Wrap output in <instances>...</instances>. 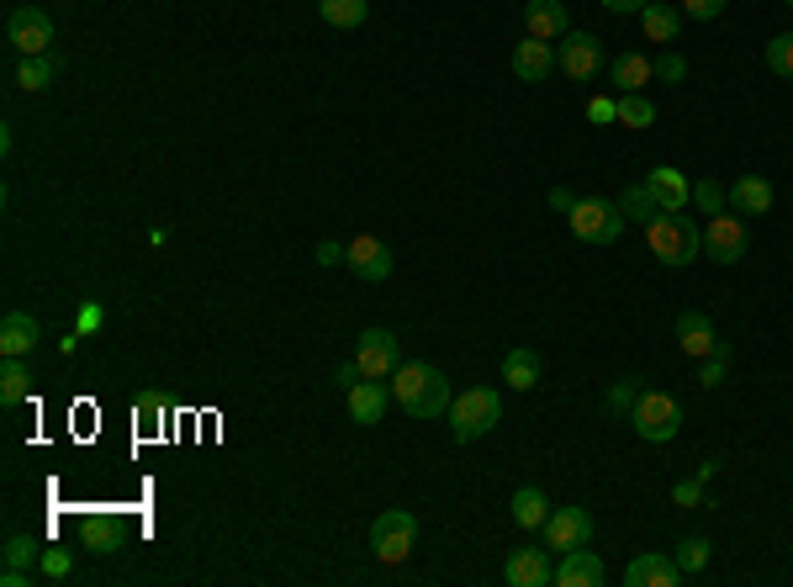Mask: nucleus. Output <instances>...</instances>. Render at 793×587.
I'll use <instances>...</instances> for the list:
<instances>
[{"label":"nucleus","instance_id":"4c0bfd02","mask_svg":"<svg viewBox=\"0 0 793 587\" xmlns=\"http://www.w3.org/2000/svg\"><path fill=\"white\" fill-rule=\"evenodd\" d=\"M38 572H43L49 583H64V577L74 572V556H70V551H43V562H38Z\"/></svg>","mask_w":793,"mask_h":587},{"label":"nucleus","instance_id":"20e7f679","mask_svg":"<svg viewBox=\"0 0 793 587\" xmlns=\"http://www.w3.org/2000/svg\"><path fill=\"white\" fill-rule=\"evenodd\" d=\"M566 218H572V233H577L582 244H619L629 222L619 212V201H608V196H582Z\"/></svg>","mask_w":793,"mask_h":587},{"label":"nucleus","instance_id":"b1692460","mask_svg":"<svg viewBox=\"0 0 793 587\" xmlns=\"http://www.w3.org/2000/svg\"><path fill=\"white\" fill-rule=\"evenodd\" d=\"M724 196H730L735 212H751V218H768L772 212V180H762V175H741Z\"/></svg>","mask_w":793,"mask_h":587},{"label":"nucleus","instance_id":"4468645a","mask_svg":"<svg viewBox=\"0 0 793 587\" xmlns=\"http://www.w3.org/2000/svg\"><path fill=\"white\" fill-rule=\"evenodd\" d=\"M344 402H349V418L371 429V423H382L386 402H392V387H386V381H371V376H361L355 387L344 391Z\"/></svg>","mask_w":793,"mask_h":587},{"label":"nucleus","instance_id":"f8f14e48","mask_svg":"<svg viewBox=\"0 0 793 587\" xmlns=\"http://www.w3.org/2000/svg\"><path fill=\"white\" fill-rule=\"evenodd\" d=\"M555 64L572 74V80H593L603 70V43L593 32H566V43L555 49Z\"/></svg>","mask_w":793,"mask_h":587},{"label":"nucleus","instance_id":"aec40b11","mask_svg":"<svg viewBox=\"0 0 793 587\" xmlns=\"http://www.w3.org/2000/svg\"><path fill=\"white\" fill-rule=\"evenodd\" d=\"M349 270H355L361 281H386V275H392V249L365 233V239L349 244Z\"/></svg>","mask_w":793,"mask_h":587},{"label":"nucleus","instance_id":"1a4fd4ad","mask_svg":"<svg viewBox=\"0 0 793 587\" xmlns=\"http://www.w3.org/2000/svg\"><path fill=\"white\" fill-rule=\"evenodd\" d=\"M703 254L714 265H741L745 260V222L741 212H714L709 228H703Z\"/></svg>","mask_w":793,"mask_h":587},{"label":"nucleus","instance_id":"9b49d317","mask_svg":"<svg viewBox=\"0 0 793 587\" xmlns=\"http://www.w3.org/2000/svg\"><path fill=\"white\" fill-rule=\"evenodd\" d=\"M587 539H593V514H587L582 503L551 509V518H545V545H551V551H577Z\"/></svg>","mask_w":793,"mask_h":587},{"label":"nucleus","instance_id":"49530a36","mask_svg":"<svg viewBox=\"0 0 793 587\" xmlns=\"http://www.w3.org/2000/svg\"><path fill=\"white\" fill-rule=\"evenodd\" d=\"M355 381H361V366H355V360H344V366L334 370V387H338V391H349Z\"/></svg>","mask_w":793,"mask_h":587},{"label":"nucleus","instance_id":"ea45409f","mask_svg":"<svg viewBox=\"0 0 793 587\" xmlns=\"http://www.w3.org/2000/svg\"><path fill=\"white\" fill-rule=\"evenodd\" d=\"M587 123H598V127L619 123V101H608V96H593V101H587Z\"/></svg>","mask_w":793,"mask_h":587},{"label":"nucleus","instance_id":"3c124183","mask_svg":"<svg viewBox=\"0 0 793 587\" xmlns=\"http://www.w3.org/2000/svg\"><path fill=\"white\" fill-rule=\"evenodd\" d=\"M783 6H793V0H783Z\"/></svg>","mask_w":793,"mask_h":587},{"label":"nucleus","instance_id":"e433bc0d","mask_svg":"<svg viewBox=\"0 0 793 587\" xmlns=\"http://www.w3.org/2000/svg\"><path fill=\"white\" fill-rule=\"evenodd\" d=\"M768 70L793 80V32H778V38L768 43Z\"/></svg>","mask_w":793,"mask_h":587},{"label":"nucleus","instance_id":"f3484780","mask_svg":"<svg viewBox=\"0 0 793 587\" xmlns=\"http://www.w3.org/2000/svg\"><path fill=\"white\" fill-rule=\"evenodd\" d=\"M646 186H650V196L661 201V212H682L688 196H693V180L682 170H672V165H656V170L646 175Z\"/></svg>","mask_w":793,"mask_h":587},{"label":"nucleus","instance_id":"cd10ccee","mask_svg":"<svg viewBox=\"0 0 793 587\" xmlns=\"http://www.w3.org/2000/svg\"><path fill=\"white\" fill-rule=\"evenodd\" d=\"M53 80H59V59L53 53H27L22 64H17V85L22 91H49Z\"/></svg>","mask_w":793,"mask_h":587},{"label":"nucleus","instance_id":"a211bd4d","mask_svg":"<svg viewBox=\"0 0 793 587\" xmlns=\"http://www.w3.org/2000/svg\"><path fill=\"white\" fill-rule=\"evenodd\" d=\"M555 583H561V587H598L603 583V562L587 551V545H577V551H561Z\"/></svg>","mask_w":793,"mask_h":587},{"label":"nucleus","instance_id":"0eeeda50","mask_svg":"<svg viewBox=\"0 0 793 587\" xmlns=\"http://www.w3.org/2000/svg\"><path fill=\"white\" fill-rule=\"evenodd\" d=\"M355 366H361V376H371V381H386L392 370L403 366L397 334H392V328H365L361 344H355Z\"/></svg>","mask_w":793,"mask_h":587},{"label":"nucleus","instance_id":"7c9ffc66","mask_svg":"<svg viewBox=\"0 0 793 587\" xmlns=\"http://www.w3.org/2000/svg\"><path fill=\"white\" fill-rule=\"evenodd\" d=\"M619 212H625L629 222H640V228H646V222L661 212V201H656V196H650V186L640 180V186H625V196H619Z\"/></svg>","mask_w":793,"mask_h":587},{"label":"nucleus","instance_id":"2f4dec72","mask_svg":"<svg viewBox=\"0 0 793 587\" xmlns=\"http://www.w3.org/2000/svg\"><path fill=\"white\" fill-rule=\"evenodd\" d=\"M43 551H49L43 539H32V535H11V539H6V551H0V556H6V566H22V572H32V566L43 562Z\"/></svg>","mask_w":793,"mask_h":587},{"label":"nucleus","instance_id":"de8ad7c7","mask_svg":"<svg viewBox=\"0 0 793 587\" xmlns=\"http://www.w3.org/2000/svg\"><path fill=\"white\" fill-rule=\"evenodd\" d=\"M603 6H608L614 17H640V11H646V0H603Z\"/></svg>","mask_w":793,"mask_h":587},{"label":"nucleus","instance_id":"c03bdc74","mask_svg":"<svg viewBox=\"0 0 793 587\" xmlns=\"http://www.w3.org/2000/svg\"><path fill=\"white\" fill-rule=\"evenodd\" d=\"M317 265L323 270H334V265H349V244H334V239H323V244H317V254H313Z\"/></svg>","mask_w":793,"mask_h":587},{"label":"nucleus","instance_id":"473e14b6","mask_svg":"<svg viewBox=\"0 0 793 587\" xmlns=\"http://www.w3.org/2000/svg\"><path fill=\"white\" fill-rule=\"evenodd\" d=\"M709 556H714V545H709V539H682V545H677L672 551V562L682 566V577H698V572H709Z\"/></svg>","mask_w":793,"mask_h":587},{"label":"nucleus","instance_id":"4be33fe9","mask_svg":"<svg viewBox=\"0 0 793 587\" xmlns=\"http://www.w3.org/2000/svg\"><path fill=\"white\" fill-rule=\"evenodd\" d=\"M640 32H646V43H672L677 32H682V6L646 0V11H640Z\"/></svg>","mask_w":793,"mask_h":587},{"label":"nucleus","instance_id":"58836bf2","mask_svg":"<svg viewBox=\"0 0 793 587\" xmlns=\"http://www.w3.org/2000/svg\"><path fill=\"white\" fill-rule=\"evenodd\" d=\"M724 366H730V355H709V360H698V387H720L724 381Z\"/></svg>","mask_w":793,"mask_h":587},{"label":"nucleus","instance_id":"dca6fc26","mask_svg":"<svg viewBox=\"0 0 793 587\" xmlns=\"http://www.w3.org/2000/svg\"><path fill=\"white\" fill-rule=\"evenodd\" d=\"M524 27L529 38H566L572 32V17H566V0H529L524 6Z\"/></svg>","mask_w":793,"mask_h":587},{"label":"nucleus","instance_id":"a19ab883","mask_svg":"<svg viewBox=\"0 0 793 587\" xmlns=\"http://www.w3.org/2000/svg\"><path fill=\"white\" fill-rule=\"evenodd\" d=\"M724 6H730V0H682V17L714 22V17H724Z\"/></svg>","mask_w":793,"mask_h":587},{"label":"nucleus","instance_id":"5701e85b","mask_svg":"<svg viewBox=\"0 0 793 587\" xmlns=\"http://www.w3.org/2000/svg\"><path fill=\"white\" fill-rule=\"evenodd\" d=\"M608 80L619 85V96H635V91H646L650 80H656V64H650L646 53H619L608 64Z\"/></svg>","mask_w":793,"mask_h":587},{"label":"nucleus","instance_id":"79ce46f5","mask_svg":"<svg viewBox=\"0 0 793 587\" xmlns=\"http://www.w3.org/2000/svg\"><path fill=\"white\" fill-rule=\"evenodd\" d=\"M656 80H667V85L688 80V59H677V53H661V59H656Z\"/></svg>","mask_w":793,"mask_h":587},{"label":"nucleus","instance_id":"f03ea898","mask_svg":"<svg viewBox=\"0 0 793 587\" xmlns=\"http://www.w3.org/2000/svg\"><path fill=\"white\" fill-rule=\"evenodd\" d=\"M646 239H650V254L661 260V265H693L698 254H703V228H698L688 212H656L646 222Z\"/></svg>","mask_w":793,"mask_h":587},{"label":"nucleus","instance_id":"ddd939ff","mask_svg":"<svg viewBox=\"0 0 793 587\" xmlns=\"http://www.w3.org/2000/svg\"><path fill=\"white\" fill-rule=\"evenodd\" d=\"M625 583L629 587H677L682 583V566L672 556H661V551H646V556H635L625 566Z\"/></svg>","mask_w":793,"mask_h":587},{"label":"nucleus","instance_id":"37998d69","mask_svg":"<svg viewBox=\"0 0 793 587\" xmlns=\"http://www.w3.org/2000/svg\"><path fill=\"white\" fill-rule=\"evenodd\" d=\"M138 423H144V429H159V423H165V402H159L154 391L138 397Z\"/></svg>","mask_w":793,"mask_h":587},{"label":"nucleus","instance_id":"393cba45","mask_svg":"<svg viewBox=\"0 0 793 587\" xmlns=\"http://www.w3.org/2000/svg\"><path fill=\"white\" fill-rule=\"evenodd\" d=\"M503 381L513 391H534L540 387V355H534V349H508L503 355Z\"/></svg>","mask_w":793,"mask_h":587},{"label":"nucleus","instance_id":"7ed1b4c3","mask_svg":"<svg viewBox=\"0 0 793 587\" xmlns=\"http://www.w3.org/2000/svg\"><path fill=\"white\" fill-rule=\"evenodd\" d=\"M503 423V397L492 387H466L450 402V429H456V444H471L481 434H492Z\"/></svg>","mask_w":793,"mask_h":587},{"label":"nucleus","instance_id":"6e6552de","mask_svg":"<svg viewBox=\"0 0 793 587\" xmlns=\"http://www.w3.org/2000/svg\"><path fill=\"white\" fill-rule=\"evenodd\" d=\"M6 38H11V49L22 53H49L53 49V17L49 11H38V6H17L11 17H6Z\"/></svg>","mask_w":793,"mask_h":587},{"label":"nucleus","instance_id":"c756f323","mask_svg":"<svg viewBox=\"0 0 793 587\" xmlns=\"http://www.w3.org/2000/svg\"><path fill=\"white\" fill-rule=\"evenodd\" d=\"M317 17L328 27H361L371 17V0H317Z\"/></svg>","mask_w":793,"mask_h":587},{"label":"nucleus","instance_id":"f257e3e1","mask_svg":"<svg viewBox=\"0 0 793 587\" xmlns=\"http://www.w3.org/2000/svg\"><path fill=\"white\" fill-rule=\"evenodd\" d=\"M392 397H397L413 418L450 413V381H445V370L429 366V360H413V366L392 370Z\"/></svg>","mask_w":793,"mask_h":587},{"label":"nucleus","instance_id":"c85d7f7f","mask_svg":"<svg viewBox=\"0 0 793 587\" xmlns=\"http://www.w3.org/2000/svg\"><path fill=\"white\" fill-rule=\"evenodd\" d=\"M80 535H85V545H91L96 556H112V551H117V539H122V524L112 514H91L85 524H80Z\"/></svg>","mask_w":793,"mask_h":587},{"label":"nucleus","instance_id":"f704fd0d","mask_svg":"<svg viewBox=\"0 0 793 587\" xmlns=\"http://www.w3.org/2000/svg\"><path fill=\"white\" fill-rule=\"evenodd\" d=\"M688 201H693L698 212H709V218H714V212H724V201H730V196H724L720 180H709V175H703V180H693V196H688Z\"/></svg>","mask_w":793,"mask_h":587},{"label":"nucleus","instance_id":"a18cd8bd","mask_svg":"<svg viewBox=\"0 0 793 587\" xmlns=\"http://www.w3.org/2000/svg\"><path fill=\"white\" fill-rule=\"evenodd\" d=\"M672 503H677V509H698V503H703V482H698V476L677 482V488H672Z\"/></svg>","mask_w":793,"mask_h":587},{"label":"nucleus","instance_id":"a878e982","mask_svg":"<svg viewBox=\"0 0 793 587\" xmlns=\"http://www.w3.org/2000/svg\"><path fill=\"white\" fill-rule=\"evenodd\" d=\"M508 509H513V524H519V530H545V518H551V503H545L540 488H519Z\"/></svg>","mask_w":793,"mask_h":587},{"label":"nucleus","instance_id":"8fccbe9b","mask_svg":"<svg viewBox=\"0 0 793 587\" xmlns=\"http://www.w3.org/2000/svg\"><path fill=\"white\" fill-rule=\"evenodd\" d=\"M551 207H555V212H572V207H577V196H572V191H561V186H555V191H551Z\"/></svg>","mask_w":793,"mask_h":587},{"label":"nucleus","instance_id":"bb28decb","mask_svg":"<svg viewBox=\"0 0 793 587\" xmlns=\"http://www.w3.org/2000/svg\"><path fill=\"white\" fill-rule=\"evenodd\" d=\"M27 391H32V370H27V360L22 355H6V366H0V402L17 408V402H27Z\"/></svg>","mask_w":793,"mask_h":587},{"label":"nucleus","instance_id":"39448f33","mask_svg":"<svg viewBox=\"0 0 793 587\" xmlns=\"http://www.w3.org/2000/svg\"><path fill=\"white\" fill-rule=\"evenodd\" d=\"M629 423H635L640 440L667 444V440H677V429H682V402H677L672 391H640V402L629 408Z\"/></svg>","mask_w":793,"mask_h":587},{"label":"nucleus","instance_id":"c9c22d12","mask_svg":"<svg viewBox=\"0 0 793 587\" xmlns=\"http://www.w3.org/2000/svg\"><path fill=\"white\" fill-rule=\"evenodd\" d=\"M640 381H635V376H625V381H614V387H608V397H603V408H608V413H629V408H635V402H640Z\"/></svg>","mask_w":793,"mask_h":587},{"label":"nucleus","instance_id":"72a5a7b5","mask_svg":"<svg viewBox=\"0 0 793 587\" xmlns=\"http://www.w3.org/2000/svg\"><path fill=\"white\" fill-rule=\"evenodd\" d=\"M619 123L640 133V127H650V123H656V106H650V101L640 96V91H635V96H619Z\"/></svg>","mask_w":793,"mask_h":587},{"label":"nucleus","instance_id":"9d476101","mask_svg":"<svg viewBox=\"0 0 793 587\" xmlns=\"http://www.w3.org/2000/svg\"><path fill=\"white\" fill-rule=\"evenodd\" d=\"M503 583L508 587H545V583H555L551 545H545V551H540V545H519V551H508Z\"/></svg>","mask_w":793,"mask_h":587},{"label":"nucleus","instance_id":"412c9836","mask_svg":"<svg viewBox=\"0 0 793 587\" xmlns=\"http://www.w3.org/2000/svg\"><path fill=\"white\" fill-rule=\"evenodd\" d=\"M38 339H43V328H38L32 313H6L0 318V355H32Z\"/></svg>","mask_w":793,"mask_h":587},{"label":"nucleus","instance_id":"2eb2a0df","mask_svg":"<svg viewBox=\"0 0 793 587\" xmlns=\"http://www.w3.org/2000/svg\"><path fill=\"white\" fill-rule=\"evenodd\" d=\"M677 344H682V355H693V360H709V355H714V344H720V334H714L709 313H698V307L677 313Z\"/></svg>","mask_w":793,"mask_h":587},{"label":"nucleus","instance_id":"423d86ee","mask_svg":"<svg viewBox=\"0 0 793 587\" xmlns=\"http://www.w3.org/2000/svg\"><path fill=\"white\" fill-rule=\"evenodd\" d=\"M413 539H418V518L408 509H386V514L371 518V551H376V562L397 566L413 556Z\"/></svg>","mask_w":793,"mask_h":587},{"label":"nucleus","instance_id":"6ab92c4d","mask_svg":"<svg viewBox=\"0 0 793 587\" xmlns=\"http://www.w3.org/2000/svg\"><path fill=\"white\" fill-rule=\"evenodd\" d=\"M551 70H555V49L545 38H524V43L513 49V74H519L524 85H540Z\"/></svg>","mask_w":793,"mask_h":587},{"label":"nucleus","instance_id":"09e8293b","mask_svg":"<svg viewBox=\"0 0 793 587\" xmlns=\"http://www.w3.org/2000/svg\"><path fill=\"white\" fill-rule=\"evenodd\" d=\"M96 323H101V307L96 302H85V307H80V334H91Z\"/></svg>","mask_w":793,"mask_h":587}]
</instances>
